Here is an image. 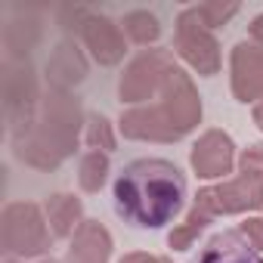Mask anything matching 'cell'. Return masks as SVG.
<instances>
[{
	"label": "cell",
	"instance_id": "obj_16",
	"mask_svg": "<svg viewBox=\"0 0 263 263\" xmlns=\"http://www.w3.org/2000/svg\"><path fill=\"white\" fill-rule=\"evenodd\" d=\"M41 41V25H37V19H13L7 28H4V44H7V50H10V56H16L19 62H22V56H28L31 53V47Z\"/></svg>",
	"mask_w": 263,
	"mask_h": 263
},
{
	"label": "cell",
	"instance_id": "obj_12",
	"mask_svg": "<svg viewBox=\"0 0 263 263\" xmlns=\"http://www.w3.org/2000/svg\"><path fill=\"white\" fill-rule=\"evenodd\" d=\"M111 260V235L99 220H84L71 235L65 263H108Z\"/></svg>",
	"mask_w": 263,
	"mask_h": 263
},
{
	"label": "cell",
	"instance_id": "obj_14",
	"mask_svg": "<svg viewBox=\"0 0 263 263\" xmlns=\"http://www.w3.org/2000/svg\"><path fill=\"white\" fill-rule=\"evenodd\" d=\"M44 214H47V223L53 229V235L59 238H71L78 229H81V217H84V208H81V198L68 195V192H56L47 198L44 204Z\"/></svg>",
	"mask_w": 263,
	"mask_h": 263
},
{
	"label": "cell",
	"instance_id": "obj_23",
	"mask_svg": "<svg viewBox=\"0 0 263 263\" xmlns=\"http://www.w3.org/2000/svg\"><path fill=\"white\" fill-rule=\"evenodd\" d=\"M238 171L263 174V143H254V146H248V149L238 155Z\"/></svg>",
	"mask_w": 263,
	"mask_h": 263
},
{
	"label": "cell",
	"instance_id": "obj_9",
	"mask_svg": "<svg viewBox=\"0 0 263 263\" xmlns=\"http://www.w3.org/2000/svg\"><path fill=\"white\" fill-rule=\"evenodd\" d=\"M229 81L232 96L238 102H257L263 96V44L260 41H241L232 47L229 56Z\"/></svg>",
	"mask_w": 263,
	"mask_h": 263
},
{
	"label": "cell",
	"instance_id": "obj_24",
	"mask_svg": "<svg viewBox=\"0 0 263 263\" xmlns=\"http://www.w3.org/2000/svg\"><path fill=\"white\" fill-rule=\"evenodd\" d=\"M118 263H171V257H155V254H146V251H130Z\"/></svg>",
	"mask_w": 263,
	"mask_h": 263
},
{
	"label": "cell",
	"instance_id": "obj_17",
	"mask_svg": "<svg viewBox=\"0 0 263 263\" xmlns=\"http://www.w3.org/2000/svg\"><path fill=\"white\" fill-rule=\"evenodd\" d=\"M108 180V155L105 152H87L81 155V164H78V183L84 192H99Z\"/></svg>",
	"mask_w": 263,
	"mask_h": 263
},
{
	"label": "cell",
	"instance_id": "obj_28",
	"mask_svg": "<svg viewBox=\"0 0 263 263\" xmlns=\"http://www.w3.org/2000/svg\"><path fill=\"white\" fill-rule=\"evenodd\" d=\"M41 263H56V260H53V257H50V260H41Z\"/></svg>",
	"mask_w": 263,
	"mask_h": 263
},
{
	"label": "cell",
	"instance_id": "obj_20",
	"mask_svg": "<svg viewBox=\"0 0 263 263\" xmlns=\"http://www.w3.org/2000/svg\"><path fill=\"white\" fill-rule=\"evenodd\" d=\"M84 140H87V146H90L93 152H105V155L118 146L115 130H111V121H108L105 115H90V118H87Z\"/></svg>",
	"mask_w": 263,
	"mask_h": 263
},
{
	"label": "cell",
	"instance_id": "obj_13",
	"mask_svg": "<svg viewBox=\"0 0 263 263\" xmlns=\"http://www.w3.org/2000/svg\"><path fill=\"white\" fill-rule=\"evenodd\" d=\"M84 78H87V59H84V53L78 50L74 41H62L53 50L50 62H47V84H50V90H65L68 93Z\"/></svg>",
	"mask_w": 263,
	"mask_h": 263
},
{
	"label": "cell",
	"instance_id": "obj_11",
	"mask_svg": "<svg viewBox=\"0 0 263 263\" xmlns=\"http://www.w3.org/2000/svg\"><path fill=\"white\" fill-rule=\"evenodd\" d=\"M78 34L84 37L90 56L99 62V65H118L124 59V31L108 19V16H99V13H87Z\"/></svg>",
	"mask_w": 263,
	"mask_h": 263
},
{
	"label": "cell",
	"instance_id": "obj_25",
	"mask_svg": "<svg viewBox=\"0 0 263 263\" xmlns=\"http://www.w3.org/2000/svg\"><path fill=\"white\" fill-rule=\"evenodd\" d=\"M248 34H251V41H260V44H263V13L248 25Z\"/></svg>",
	"mask_w": 263,
	"mask_h": 263
},
{
	"label": "cell",
	"instance_id": "obj_10",
	"mask_svg": "<svg viewBox=\"0 0 263 263\" xmlns=\"http://www.w3.org/2000/svg\"><path fill=\"white\" fill-rule=\"evenodd\" d=\"M189 164L201 180H220L235 167V143L223 130H204L189 152Z\"/></svg>",
	"mask_w": 263,
	"mask_h": 263
},
{
	"label": "cell",
	"instance_id": "obj_19",
	"mask_svg": "<svg viewBox=\"0 0 263 263\" xmlns=\"http://www.w3.org/2000/svg\"><path fill=\"white\" fill-rule=\"evenodd\" d=\"M211 223V217L201 211V208H195L192 204V211L186 214V220L180 223V226H174L171 229V235H167V245L174 248V251H186V248H192V241L204 232V226Z\"/></svg>",
	"mask_w": 263,
	"mask_h": 263
},
{
	"label": "cell",
	"instance_id": "obj_18",
	"mask_svg": "<svg viewBox=\"0 0 263 263\" xmlns=\"http://www.w3.org/2000/svg\"><path fill=\"white\" fill-rule=\"evenodd\" d=\"M124 34L134 44H155L161 37V22L149 13V10H134L124 16Z\"/></svg>",
	"mask_w": 263,
	"mask_h": 263
},
{
	"label": "cell",
	"instance_id": "obj_3",
	"mask_svg": "<svg viewBox=\"0 0 263 263\" xmlns=\"http://www.w3.org/2000/svg\"><path fill=\"white\" fill-rule=\"evenodd\" d=\"M81 127H87L81 102L65 90H50L41 99V111L31 134L13 140L16 158L37 171H56L68 155H74Z\"/></svg>",
	"mask_w": 263,
	"mask_h": 263
},
{
	"label": "cell",
	"instance_id": "obj_27",
	"mask_svg": "<svg viewBox=\"0 0 263 263\" xmlns=\"http://www.w3.org/2000/svg\"><path fill=\"white\" fill-rule=\"evenodd\" d=\"M4 263H19V260H16V257H7V260H4Z\"/></svg>",
	"mask_w": 263,
	"mask_h": 263
},
{
	"label": "cell",
	"instance_id": "obj_22",
	"mask_svg": "<svg viewBox=\"0 0 263 263\" xmlns=\"http://www.w3.org/2000/svg\"><path fill=\"white\" fill-rule=\"evenodd\" d=\"M235 232L241 235V241H245L248 248H254L257 254L263 251V217H248L245 223H238Z\"/></svg>",
	"mask_w": 263,
	"mask_h": 263
},
{
	"label": "cell",
	"instance_id": "obj_8",
	"mask_svg": "<svg viewBox=\"0 0 263 263\" xmlns=\"http://www.w3.org/2000/svg\"><path fill=\"white\" fill-rule=\"evenodd\" d=\"M174 56L167 50H143L134 62H130L118 81V96L121 102L127 105H140V102H149L161 93V84H164V74L174 68Z\"/></svg>",
	"mask_w": 263,
	"mask_h": 263
},
{
	"label": "cell",
	"instance_id": "obj_5",
	"mask_svg": "<svg viewBox=\"0 0 263 263\" xmlns=\"http://www.w3.org/2000/svg\"><path fill=\"white\" fill-rule=\"evenodd\" d=\"M4 111H7L13 140H22L31 134L41 111V93H37V78L28 59L4 65Z\"/></svg>",
	"mask_w": 263,
	"mask_h": 263
},
{
	"label": "cell",
	"instance_id": "obj_21",
	"mask_svg": "<svg viewBox=\"0 0 263 263\" xmlns=\"http://www.w3.org/2000/svg\"><path fill=\"white\" fill-rule=\"evenodd\" d=\"M195 16L208 25V28H217V25H226L235 13H238V4H198L192 7Z\"/></svg>",
	"mask_w": 263,
	"mask_h": 263
},
{
	"label": "cell",
	"instance_id": "obj_26",
	"mask_svg": "<svg viewBox=\"0 0 263 263\" xmlns=\"http://www.w3.org/2000/svg\"><path fill=\"white\" fill-rule=\"evenodd\" d=\"M254 124H257V127L263 130V96H260V99L254 102Z\"/></svg>",
	"mask_w": 263,
	"mask_h": 263
},
{
	"label": "cell",
	"instance_id": "obj_1",
	"mask_svg": "<svg viewBox=\"0 0 263 263\" xmlns=\"http://www.w3.org/2000/svg\"><path fill=\"white\" fill-rule=\"evenodd\" d=\"M186 201V177L164 158H140L115 180V208L143 229H161Z\"/></svg>",
	"mask_w": 263,
	"mask_h": 263
},
{
	"label": "cell",
	"instance_id": "obj_6",
	"mask_svg": "<svg viewBox=\"0 0 263 263\" xmlns=\"http://www.w3.org/2000/svg\"><path fill=\"white\" fill-rule=\"evenodd\" d=\"M195 208H201L211 220L220 214H248L263 208V174L241 171L232 180L217 186H204L195 195Z\"/></svg>",
	"mask_w": 263,
	"mask_h": 263
},
{
	"label": "cell",
	"instance_id": "obj_15",
	"mask_svg": "<svg viewBox=\"0 0 263 263\" xmlns=\"http://www.w3.org/2000/svg\"><path fill=\"white\" fill-rule=\"evenodd\" d=\"M198 263H263V257L248 248L238 232H217L201 251Z\"/></svg>",
	"mask_w": 263,
	"mask_h": 263
},
{
	"label": "cell",
	"instance_id": "obj_4",
	"mask_svg": "<svg viewBox=\"0 0 263 263\" xmlns=\"http://www.w3.org/2000/svg\"><path fill=\"white\" fill-rule=\"evenodd\" d=\"M0 248L7 257H44L50 251V223L41 204L10 201L0 214Z\"/></svg>",
	"mask_w": 263,
	"mask_h": 263
},
{
	"label": "cell",
	"instance_id": "obj_2",
	"mask_svg": "<svg viewBox=\"0 0 263 263\" xmlns=\"http://www.w3.org/2000/svg\"><path fill=\"white\" fill-rule=\"evenodd\" d=\"M201 121V96L189 74L174 65L164 74L161 93L149 105L127 108L118 121L121 134L127 140H143V143H177L186 134L198 127Z\"/></svg>",
	"mask_w": 263,
	"mask_h": 263
},
{
	"label": "cell",
	"instance_id": "obj_7",
	"mask_svg": "<svg viewBox=\"0 0 263 263\" xmlns=\"http://www.w3.org/2000/svg\"><path fill=\"white\" fill-rule=\"evenodd\" d=\"M174 50H177V56H180L189 68H195L201 78H211V74L220 71V62H223V59H220V44H217V37L211 34V28L195 16L192 7L177 16Z\"/></svg>",
	"mask_w": 263,
	"mask_h": 263
}]
</instances>
